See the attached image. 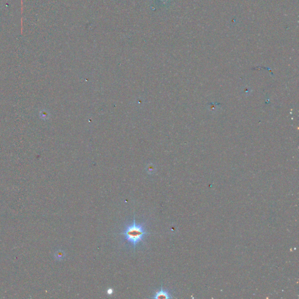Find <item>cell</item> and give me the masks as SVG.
<instances>
[{"label": "cell", "instance_id": "7a4b0ae2", "mask_svg": "<svg viewBox=\"0 0 299 299\" xmlns=\"http://www.w3.org/2000/svg\"><path fill=\"white\" fill-rule=\"evenodd\" d=\"M153 298L156 299H169L173 298L172 294L168 290H164L161 286L160 290L157 292Z\"/></svg>", "mask_w": 299, "mask_h": 299}, {"label": "cell", "instance_id": "3957f363", "mask_svg": "<svg viewBox=\"0 0 299 299\" xmlns=\"http://www.w3.org/2000/svg\"><path fill=\"white\" fill-rule=\"evenodd\" d=\"M113 290L112 289L109 288V289H108V290H107V294H108V295H112V294H113Z\"/></svg>", "mask_w": 299, "mask_h": 299}, {"label": "cell", "instance_id": "6da1fadb", "mask_svg": "<svg viewBox=\"0 0 299 299\" xmlns=\"http://www.w3.org/2000/svg\"><path fill=\"white\" fill-rule=\"evenodd\" d=\"M125 236L126 241L135 249L136 246L143 241L144 237L150 234L145 231L144 226L143 224H137L135 217L131 224L127 226L125 230L121 233Z\"/></svg>", "mask_w": 299, "mask_h": 299}]
</instances>
